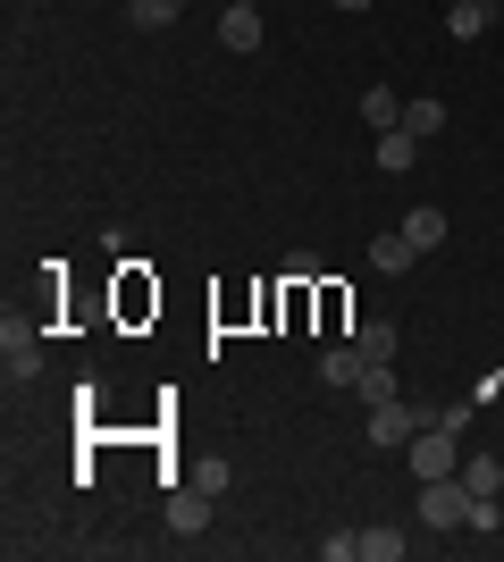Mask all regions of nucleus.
<instances>
[{
    "label": "nucleus",
    "mask_w": 504,
    "mask_h": 562,
    "mask_svg": "<svg viewBox=\"0 0 504 562\" xmlns=\"http://www.w3.org/2000/svg\"><path fill=\"white\" fill-rule=\"evenodd\" d=\"M211 504H219V495L193 487V479H186V487H168V529H177V538H202V529H211Z\"/></svg>",
    "instance_id": "3"
},
{
    "label": "nucleus",
    "mask_w": 504,
    "mask_h": 562,
    "mask_svg": "<svg viewBox=\"0 0 504 562\" xmlns=\"http://www.w3.org/2000/svg\"><path fill=\"white\" fill-rule=\"evenodd\" d=\"M361 361H395V345H404V336H395V319H361Z\"/></svg>",
    "instance_id": "13"
},
{
    "label": "nucleus",
    "mask_w": 504,
    "mask_h": 562,
    "mask_svg": "<svg viewBox=\"0 0 504 562\" xmlns=\"http://www.w3.org/2000/svg\"><path fill=\"white\" fill-rule=\"evenodd\" d=\"M0 370H9V386L43 378V336H25L18 319H9V328H0Z\"/></svg>",
    "instance_id": "4"
},
{
    "label": "nucleus",
    "mask_w": 504,
    "mask_h": 562,
    "mask_svg": "<svg viewBox=\"0 0 504 562\" xmlns=\"http://www.w3.org/2000/svg\"><path fill=\"white\" fill-rule=\"evenodd\" d=\"M488 18H496V9H480V0H455V9H446V34H455V43H480Z\"/></svg>",
    "instance_id": "12"
},
{
    "label": "nucleus",
    "mask_w": 504,
    "mask_h": 562,
    "mask_svg": "<svg viewBox=\"0 0 504 562\" xmlns=\"http://www.w3.org/2000/svg\"><path fill=\"white\" fill-rule=\"evenodd\" d=\"M328 9H354V18H361V9H370V0H328Z\"/></svg>",
    "instance_id": "22"
},
{
    "label": "nucleus",
    "mask_w": 504,
    "mask_h": 562,
    "mask_svg": "<svg viewBox=\"0 0 504 562\" xmlns=\"http://www.w3.org/2000/svg\"><path fill=\"white\" fill-rule=\"evenodd\" d=\"M462 520H471V487H462V470H455V479H421V529L446 538V529H462Z\"/></svg>",
    "instance_id": "1"
},
{
    "label": "nucleus",
    "mask_w": 504,
    "mask_h": 562,
    "mask_svg": "<svg viewBox=\"0 0 504 562\" xmlns=\"http://www.w3.org/2000/svg\"><path fill=\"white\" fill-rule=\"evenodd\" d=\"M370 269H387V278H404V269H421V252H412V244H404V227L370 244Z\"/></svg>",
    "instance_id": "9"
},
{
    "label": "nucleus",
    "mask_w": 504,
    "mask_h": 562,
    "mask_svg": "<svg viewBox=\"0 0 504 562\" xmlns=\"http://www.w3.org/2000/svg\"><path fill=\"white\" fill-rule=\"evenodd\" d=\"M404 554V529H361V562H395Z\"/></svg>",
    "instance_id": "18"
},
{
    "label": "nucleus",
    "mask_w": 504,
    "mask_h": 562,
    "mask_svg": "<svg viewBox=\"0 0 504 562\" xmlns=\"http://www.w3.org/2000/svg\"><path fill=\"white\" fill-rule=\"evenodd\" d=\"M462 529H471V538H496V529H504L496 495H471V520H462Z\"/></svg>",
    "instance_id": "19"
},
{
    "label": "nucleus",
    "mask_w": 504,
    "mask_h": 562,
    "mask_svg": "<svg viewBox=\"0 0 504 562\" xmlns=\"http://www.w3.org/2000/svg\"><path fill=\"white\" fill-rule=\"evenodd\" d=\"M219 43L227 50H261V0H227V9H219Z\"/></svg>",
    "instance_id": "6"
},
{
    "label": "nucleus",
    "mask_w": 504,
    "mask_h": 562,
    "mask_svg": "<svg viewBox=\"0 0 504 562\" xmlns=\"http://www.w3.org/2000/svg\"><path fill=\"white\" fill-rule=\"evenodd\" d=\"M361 126H379V135H387V126H404V101L387 93V85H370V93H361Z\"/></svg>",
    "instance_id": "14"
},
{
    "label": "nucleus",
    "mask_w": 504,
    "mask_h": 562,
    "mask_svg": "<svg viewBox=\"0 0 504 562\" xmlns=\"http://www.w3.org/2000/svg\"><path fill=\"white\" fill-rule=\"evenodd\" d=\"M480 9H496V0H480Z\"/></svg>",
    "instance_id": "23"
},
{
    "label": "nucleus",
    "mask_w": 504,
    "mask_h": 562,
    "mask_svg": "<svg viewBox=\"0 0 504 562\" xmlns=\"http://www.w3.org/2000/svg\"><path fill=\"white\" fill-rule=\"evenodd\" d=\"M446 235H455V227H446V211H429V202H412V211H404V244H412V252H437Z\"/></svg>",
    "instance_id": "7"
},
{
    "label": "nucleus",
    "mask_w": 504,
    "mask_h": 562,
    "mask_svg": "<svg viewBox=\"0 0 504 562\" xmlns=\"http://www.w3.org/2000/svg\"><path fill=\"white\" fill-rule=\"evenodd\" d=\"M404 126H412V135H437V126H446V101H437V93H412L404 101Z\"/></svg>",
    "instance_id": "17"
},
{
    "label": "nucleus",
    "mask_w": 504,
    "mask_h": 562,
    "mask_svg": "<svg viewBox=\"0 0 504 562\" xmlns=\"http://www.w3.org/2000/svg\"><path fill=\"white\" fill-rule=\"evenodd\" d=\"M320 554H328V562H354V554H361V529H345V538H320Z\"/></svg>",
    "instance_id": "21"
},
{
    "label": "nucleus",
    "mask_w": 504,
    "mask_h": 562,
    "mask_svg": "<svg viewBox=\"0 0 504 562\" xmlns=\"http://www.w3.org/2000/svg\"><path fill=\"white\" fill-rule=\"evenodd\" d=\"M361 370H370V361H361V345H328V352H320V378H328V386H354Z\"/></svg>",
    "instance_id": "10"
},
{
    "label": "nucleus",
    "mask_w": 504,
    "mask_h": 562,
    "mask_svg": "<svg viewBox=\"0 0 504 562\" xmlns=\"http://www.w3.org/2000/svg\"><path fill=\"white\" fill-rule=\"evenodd\" d=\"M354 395L370 403V412H379V403H395V395H404V386H395V370H387V361H370V370L354 378Z\"/></svg>",
    "instance_id": "15"
},
{
    "label": "nucleus",
    "mask_w": 504,
    "mask_h": 562,
    "mask_svg": "<svg viewBox=\"0 0 504 562\" xmlns=\"http://www.w3.org/2000/svg\"><path fill=\"white\" fill-rule=\"evenodd\" d=\"M320 278V252H287V285H312Z\"/></svg>",
    "instance_id": "20"
},
{
    "label": "nucleus",
    "mask_w": 504,
    "mask_h": 562,
    "mask_svg": "<svg viewBox=\"0 0 504 562\" xmlns=\"http://www.w3.org/2000/svg\"><path fill=\"white\" fill-rule=\"evenodd\" d=\"M462 487L471 495H504V462L496 453H462Z\"/></svg>",
    "instance_id": "11"
},
{
    "label": "nucleus",
    "mask_w": 504,
    "mask_h": 562,
    "mask_svg": "<svg viewBox=\"0 0 504 562\" xmlns=\"http://www.w3.org/2000/svg\"><path fill=\"white\" fill-rule=\"evenodd\" d=\"M412 437H421V403L412 395H395V403L370 412V446H412Z\"/></svg>",
    "instance_id": "5"
},
{
    "label": "nucleus",
    "mask_w": 504,
    "mask_h": 562,
    "mask_svg": "<svg viewBox=\"0 0 504 562\" xmlns=\"http://www.w3.org/2000/svg\"><path fill=\"white\" fill-rule=\"evenodd\" d=\"M186 9H193V0H126V18L144 25V34H152V25H177Z\"/></svg>",
    "instance_id": "16"
},
{
    "label": "nucleus",
    "mask_w": 504,
    "mask_h": 562,
    "mask_svg": "<svg viewBox=\"0 0 504 562\" xmlns=\"http://www.w3.org/2000/svg\"><path fill=\"white\" fill-rule=\"evenodd\" d=\"M412 160H421V135H412V126H387V135H379V168H387V177H404Z\"/></svg>",
    "instance_id": "8"
},
{
    "label": "nucleus",
    "mask_w": 504,
    "mask_h": 562,
    "mask_svg": "<svg viewBox=\"0 0 504 562\" xmlns=\"http://www.w3.org/2000/svg\"><path fill=\"white\" fill-rule=\"evenodd\" d=\"M455 470H462L455 428H421V437H412V479H455Z\"/></svg>",
    "instance_id": "2"
}]
</instances>
